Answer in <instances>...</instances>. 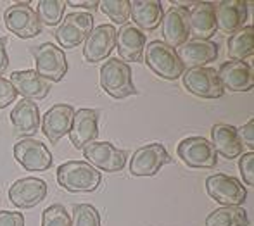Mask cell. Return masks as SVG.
<instances>
[{
    "label": "cell",
    "instance_id": "ba28073f",
    "mask_svg": "<svg viewBox=\"0 0 254 226\" xmlns=\"http://www.w3.org/2000/svg\"><path fill=\"white\" fill-rule=\"evenodd\" d=\"M94 16L90 12H71L63 17L56 30V40L63 49H74L87 40L94 30Z\"/></svg>",
    "mask_w": 254,
    "mask_h": 226
},
{
    "label": "cell",
    "instance_id": "52a82bcc",
    "mask_svg": "<svg viewBox=\"0 0 254 226\" xmlns=\"http://www.w3.org/2000/svg\"><path fill=\"white\" fill-rule=\"evenodd\" d=\"M3 26L7 28V31L23 40L37 37L42 31V24L38 21L37 12L26 2H17L7 7L3 12Z\"/></svg>",
    "mask_w": 254,
    "mask_h": 226
},
{
    "label": "cell",
    "instance_id": "9c48e42d",
    "mask_svg": "<svg viewBox=\"0 0 254 226\" xmlns=\"http://www.w3.org/2000/svg\"><path fill=\"white\" fill-rule=\"evenodd\" d=\"M12 152L16 163L30 173L47 171L54 163V157L51 150L47 149V145L35 138H21L14 145Z\"/></svg>",
    "mask_w": 254,
    "mask_h": 226
},
{
    "label": "cell",
    "instance_id": "8fae6325",
    "mask_svg": "<svg viewBox=\"0 0 254 226\" xmlns=\"http://www.w3.org/2000/svg\"><path fill=\"white\" fill-rule=\"evenodd\" d=\"M83 157L99 171L118 173L127 164V152L111 142H92L83 147Z\"/></svg>",
    "mask_w": 254,
    "mask_h": 226
},
{
    "label": "cell",
    "instance_id": "9a60e30c",
    "mask_svg": "<svg viewBox=\"0 0 254 226\" xmlns=\"http://www.w3.org/2000/svg\"><path fill=\"white\" fill-rule=\"evenodd\" d=\"M223 90L251 92L254 87L253 66L246 60H227L216 71Z\"/></svg>",
    "mask_w": 254,
    "mask_h": 226
},
{
    "label": "cell",
    "instance_id": "cb8c5ba5",
    "mask_svg": "<svg viewBox=\"0 0 254 226\" xmlns=\"http://www.w3.org/2000/svg\"><path fill=\"white\" fill-rule=\"evenodd\" d=\"M10 85L19 93L23 99L26 100H44L51 92V85L49 81H45L44 78H40L35 69H26V71H14L9 78Z\"/></svg>",
    "mask_w": 254,
    "mask_h": 226
},
{
    "label": "cell",
    "instance_id": "d590c367",
    "mask_svg": "<svg viewBox=\"0 0 254 226\" xmlns=\"http://www.w3.org/2000/svg\"><path fill=\"white\" fill-rule=\"evenodd\" d=\"M237 133L241 136L244 147H249L251 152H254V119H249L244 126L239 128Z\"/></svg>",
    "mask_w": 254,
    "mask_h": 226
},
{
    "label": "cell",
    "instance_id": "5b68a950",
    "mask_svg": "<svg viewBox=\"0 0 254 226\" xmlns=\"http://www.w3.org/2000/svg\"><path fill=\"white\" fill-rule=\"evenodd\" d=\"M182 163L194 170H211L218 164V154L213 143L204 136H189L177 147Z\"/></svg>",
    "mask_w": 254,
    "mask_h": 226
},
{
    "label": "cell",
    "instance_id": "4dcf8cb0",
    "mask_svg": "<svg viewBox=\"0 0 254 226\" xmlns=\"http://www.w3.org/2000/svg\"><path fill=\"white\" fill-rule=\"evenodd\" d=\"M101 10L114 24H127L130 17V0H104L99 2Z\"/></svg>",
    "mask_w": 254,
    "mask_h": 226
},
{
    "label": "cell",
    "instance_id": "5bb4252c",
    "mask_svg": "<svg viewBox=\"0 0 254 226\" xmlns=\"http://www.w3.org/2000/svg\"><path fill=\"white\" fill-rule=\"evenodd\" d=\"M47 197V183L42 178L26 176L16 180L9 188V200L17 209H31Z\"/></svg>",
    "mask_w": 254,
    "mask_h": 226
},
{
    "label": "cell",
    "instance_id": "277c9868",
    "mask_svg": "<svg viewBox=\"0 0 254 226\" xmlns=\"http://www.w3.org/2000/svg\"><path fill=\"white\" fill-rule=\"evenodd\" d=\"M37 74L45 81L59 83L67 73V59L63 49L54 44H42L31 49Z\"/></svg>",
    "mask_w": 254,
    "mask_h": 226
},
{
    "label": "cell",
    "instance_id": "d6a6232c",
    "mask_svg": "<svg viewBox=\"0 0 254 226\" xmlns=\"http://www.w3.org/2000/svg\"><path fill=\"white\" fill-rule=\"evenodd\" d=\"M239 170L244 178V183L248 186L254 185V152L242 154L239 159Z\"/></svg>",
    "mask_w": 254,
    "mask_h": 226
},
{
    "label": "cell",
    "instance_id": "f546056e",
    "mask_svg": "<svg viewBox=\"0 0 254 226\" xmlns=\"http://www.w3.org/2000/svg\"><path fill=\"white\" fill-rule=\"evenodd\" d=\"M69 220L71 226H101V214L92 204H74Z\"/></svg>",
    "mask_w": 254,
    "mask_h": 226
},
{
    "label": "cell",
    "instance_id": "44dd1931",
    "mask_svg": "<svg viewBox=\"0 0 254 226\" xmlns=\"http://www.w3.org/2000/svg\"><path fill=\"white\" fill-rule=\"evenodd\" d=\"M40 109L33 100L21 99L10 113V124L14 133L21 138H31L40 128Z\"/></svg>",
    "mask_w": 254,
    "mask_h": 226
},
{
    "label": "cell",
    "instance_id": "603a6c76",
    "mask_svg": "<svg viewBox=\"0 0 254 226\" xmlns=\"http://www.w3.org/2000/svg\"><path fill=\"white\" fill-rule=\"evenodd\" d=\"M216 9V28L227 35H232L244 28L248 19V2L244 0H223L214 3Z\"/></svg>",
    "mask_w": 254,
    "mask_h": 226
},
{
    "label": "cell",
    "instance_id": "836d02e7",
    "mask_svg": "<svg viewBox=\"0 0 254 226\" xmlns=\"http://www.w3.org/2000/svg\"><path fill=\"white\" fill-rule=\"evenodd\" d=\"M16 90L12 88V85H10L9 80H5V78H0V109H3V107H7L9 104H12L14 100H16Z\"/></svg>",
    "mask_w": 254,
    "mask_h": 226
},
{
    "label": "cell",
    "instance_id": "4fadbf2b",
    "mask_svg": "<svg viewBox=\"0 0 254 226\" xmlns=\"http://www.w3.org/2000/svg\"><path fill=\"white\" fill-rule=\"evenodd\" d=\"M163 42L171 49H178L189 42L190 26H189V9L173 5L164 12L163 21Z\"/></svg>",
    "mask_w": 254,
    "mask_h": 226
},
{
    "label": "cell",
    "instance_id": "2e32d148",
    "mask_svg": "<svg viewBox=\"0 0 254 226\" xmlns=\"http://www.w3.org/2000/svg\"><path fill=\"white\" fill-rule=\"evenodd\" d=\"M114 47H116V28L113 24H101L94 28L85 40L83 57L90 64L102 62L111 56Z\"/></svg>",
    "mask_w": 254,
    "mask_h": 226
},
{
    "label": "cell",
    "instance_id": "d4e9b609",
    "mask_svg": "<svg viewBox=\"0 0 254 226\" xmlns=\"http://www.w3.org/2000/svg\"><path fill=\"white\" fill-rule=\"evenodd\" d=\"M211 143H213L216 154L230 161L237 159L244 152V143L237 133V128L232 124H214L211 128Z\"/></svg>",
    "mask_w": 254,
    "mask_h": 226
},
{
    "label": "cell",
    "instance_id": "74e56055",
    "mask_svg": "<svg viewBox=\"0 0 254 226\" xmlns=\"http://www.w3.org/2000/svg\"><path fill=\"white\" fill-rule=\"evenodd\" d=\"M66 5L83 7V9H88V10H95L99 7V2L97 0H66Z\"/></svg>",
    "mask_w": 254,
    "mask_h": 226
},
{
    "label": "cell",
    "instance_id": "f1b7e54d",
    "mask_svg": "<svg viewBox=\"0 0 254 226\" xmlns=\"http://www.w3.org/2000/svg\"><path fill=\"white\" fill-rule=\"evenodd\" d=\"M64 9H66V0H38L35 12L40 24L57 26L64 17Z\"/></svg>",
    "mask_w": 254,
    "mask_h": 226
},
{
    "label": "cell",
    "instance_id": "3957f363",
    "mask_svg": "<svg viewBox=\"0 0 254 226\" xmlns=\"http://www.w3.org/2000/svg\"><path fill=\"white\" fill-rule=\"evenodd\" d=\"M144 60L151 67L152 73H156L163 80H178L185 71L177 56V50L168 47L161 40H154L147 44L144 49Z\"/></svg>",
    "mask_w": 254,
    "mask_h": 226
},
{
    "label": "cell",
    "instance_id": "e0dca14e",
    "mask_svg": "<svg viewBox=\"0 0 254 226\" xmlns=\"http://www.w3.org/2000/svg\"><path fill=\"white\" fill-rule=\"evenodd\" d=\"M74 107L69 104H56L42 117V131L49 138L51 145H56L64 135H69L73 124Z\"/></svg>",
    "mask_w": 254,
    "mask_h": 226
},
{
    "label": "cell",
    "instance_id": "7c38bea8",
    "mask_svg": "<svg viewBox=\"0 0 254 226\" xmlns=\"http://www.w3.org/2000/svg\"><path fill=\"white\" fill-rule=\"evenodd\" d=\"M182 78H184V87L192 95L201 97V99H220L225 92L220 83L216 69H213V67L187 69L184 71Z\"/></svg>",
    "mask_w": 254,
    "mask_h": 226
},
{
    "label": "cell",
    "instance_id": "e575fe53",
    "mask_svg": "<svg viewBox=\"0 0 254 226\" xmlns=\"http://www.w3.org/2000/svg\"><path fill=\"white\" fill-rule=\"evenodd\" d=\"M0 226H24V214L17 211H0Z\"/></svg>",
    "mask_w": 254,
    "mask_h": 226
},
{
    "label": "cell",
    "instance_id": "7402d4cb",
    "mask_svg": "<svg viewBox=\"0 0 254 226\" xmlns=\"http://www.w3.org/2000/svg\"><path fill=\"white\" fill-rule=\"evenodd\" d=\"M145 44H147L145 33L131 23L123 24L120 31H116V49L120 57L127 62H140L144 57Z\"/></svg>",
    "mask_w": 254,
    "mask_h": 226
},
{
    "label": "cell",
    "instance_id": "83f0119b",
    "mask_svg": "<svg viewBox=\"0 0 254 226\" xmlns=\"http://www.w3.org/2000/svg\"><path fill=\"white\" fill-rule=\"evenodd\" d=\"M206 226H248L249 216L242 207H220L207 214Z\"/></svg>",
    "mask_w": 254,
    "mask_h": 226
},
{
    "label": "cell",
    "instance_id": "4316f807",
    "mask_svg": "<svg viewBox=\"0 0 254 226\" xmlns=\"http://www.w3.org/2000/svg\"><path fill=\"white\" fill-rule=\"evenodd\" d=\"M227 54L230 60H246L254 54V28L251 24L232 33L227 40Z\"/></svg>",
    "mask_w": 254,
    "mask_h": 226
},
{
    "label": "cell",
    "instance_id": "30bf717a",
    "mask_svg": "<svg viewBox=\"0 0 254 226\" xmlns=\"http://www.w3.org/2000/svg\"><path fill=\"white\" fill-rule=\"evenodd\" d=\"M166 147L163 143H149L133 152L130 159V173L133 176H156L164 164L171 163Z\"/></svg>",
    "mask_w": 254,
    "mask_h": 226
},
{
    "label": "cell",
    "instance_id": "8992f818",
    "mask_svg": "<svg viewBox=\"0 0 254 226\" xmlns=\"http://www.w3.org/2000/svg\"><path fill=\"white\" fill-rule=\"evenodd\" d=\"M206 192L223 207H241L248 199V190L237 178L218 173L206 178Z\"/></svg>",
    "mask_w": 254,
    "mask_h": 226
},
{
    "label": "cell",
    "instance_id": "1f68e13d",
    "mask_svg": "<svg viewBox=\"0 0 254 226\" xmlns=\"http://www.w3.org/2000/svg\"><path fill=\"white\" fill-rule=\"evenodd\" d=\"M42 226H71L69 214L61 204H52L42 214Z\"/></svg>",
    "mask_w": 254,
    "mask_h": 226
},
{
    "label": "cell",
    "instance_id": "484cf974",
    "mask_svg": "<svg viewBox=\"0 0 254 226\" xmlns=\"http://www.w3.org/2000/svg\"><path fill=\"white\" fill-rule=\"evenodd\" d=\"M164 16L159 0H133L130 2V17L140 31H154L161 26Z\"/></svg>",
    "mask_w": 254,
    "mask_h": 226
},
{
    "label": "cell",
    "instance_id": "ffe728a7",
    "mask_svg": "<svg viewBox=\"0 0 254 226\" xmlns=\"http://www.w3.org/2000/svg\"><path fill=\"white\" fill-rule=\"evenodd\" d=\"M192 40H209L216 33V9L213 2H195L189 10Z\"/></svg>",
    "mask_w": 254,
    "mask_h": 226
},
{
    "label": "cell",
    "instance_id": "ac0fdd59",
    "mask_svg": "<svg viewBox=\"0 0 254 226\" xmlns=\"http://www.w3.org/2000/svg\"><path fill=\"white\" fill-rule=\"evenodd\" d=\"M99 136V113L95 109L74 111L73 124L69 130V138L74 149L83 150L85 145L97 142Z\"/></svg>",
    "mask_w": 254,
    "mask_h": 226
},
{
    "label": "cell",
    "instance_id": "6da1fadb",
    "mask_svg": "<svg viewBox=\"0 0 254 226\" xmlns=\"http://www.w3.org/2000/svg\"><path fill=\"white\" fill-rule=\"evenodd\" d=\"M101 181V171L87 161H67L57 168V183L71 193L95 192Z\"/></svg>",
    "mask_w": 254,
    "mask_h": 226
},
{
    "label": "cell",
    "instance_id": "d6986e66",
    "mask_svg": "<svg viewBox=\"0 0 254 226\" xmlns=\"http://www.w3.org/2000/svg\"><path fill=\"white\" fill-rule=\"evenodd\" d=\"M218 44L211 40H189L187 44L177 49V56L180 59L182 66L187 69L194 67H206V64L216 60L220 54Z\"/></svg>",
    "mask_w": 254,
    "mask_h": 226
},
{
    "label": "cell",
    "instance_id": "8d00e7d4",
    "mask_svg": "<svg viewBox=\"0 0 254 226\" xmlns=\"http://www.w3.org/2000/svg\"><path fill=\"white\" fill-rule=\"evenodd\" d=\"M9 67V54H7V38L0 37V78Z\"/></svg>",
    "mask_w": 254,
    "mask_h": 226
},
{
    "label": "cell",
    "instance_id": "7a4b0ae2",
    "mask_svg": "<svg viewBox=\"0 0 254 226\" xmlns=\"http://www.w3.org/2000/svg\"><path fill=\"white\" fill-rule=\"evenodd\" d=\"M101 87L113 99H127L137 95L130 64L120 59H107L101 66Z\"/></svg>",
    "mask_w": 254,
    "mask_h": 226
}]
</instances>
